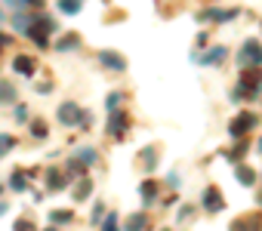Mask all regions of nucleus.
I'll list each match as a JSON object with an SVG mask.
<instances>
[{
  "label": "nucleus",
  "instance_id": "nucleus-1",
  "mask_svg": "<svg viewBox=\"0 0 262 231\" xmlns=\"http://www.w3.org/2000/svg\"><path fill=\"white\" fill-rule=\"evenodd\" d=\"M259 65H262V43L247 40L241 47V68H259Z\"/></svg>",
  "mask_w": 262,
  "mask_h": 231
},
{
  "label": "nucleus",
  "instance_id": "nucleus-2",
  "mask_svg": "<svg viewBox=\"0 0 262 231\" xmlns=\"http://www.w3.org/2000/svg\"><path fill=\"white\" fill-rule=\"evenodd\" d=\"M59 121H62L65 127H74V124L83 121V111H80L74 102H65V105H59Z\"/></svg>",
  "mask_w": 262,
  "mask_h": 231
},
{
  "label": "nucleus",
  "instance_id": "nucleus-3",
  "mask_svg": "<svg viewBox=\"0 0 262 231\" xmlns=\"http://www.w3.org/2000/svg\"><path fill=\"white\" fill-rule=\"evenodd\" d=\"M253 127H256V114H247V111H244V114H237V118L231 121V136H234V139H241V136H244V133H250Z\"/></svg>",
  "mask_w": 262,
  "mask_h": 231
},
{
  "label": "nucleus",
  "instance_id": "nucleus-4",
  "mask_svg": "<svg viewBox=\"0 0 262 231\" xmlns=\"http://www.w3.org/2000/svg\"><path fill=\"white\" fill-rule=\"evenodd\" d=\"M96 59H99V65L108 68V71H123V68H126V59H123L120 53H111V50H102Z\"/></svg>",
  "mask_w": 262,
  "mask_h": 231
},
{
  "label": "nucleus",
  "instance_id": "nucleus-5",
  "mask_svg": "<svg viewBox=\"0 0 262 231\" xmlns=\"http://www.w3.org/2000/svg\"><path fill=\"white\" fill-rule=\"evenodd\" d=\"M241 86H247V89H253V93L259 96V93H262V68H244Z\"/></svg>",
  "mask_w": 262,
  "mask_h": 231
},
{
  "label": "nucleus",
  "instance_id": "nucleus-6",
  "mask_svg": "<svg viewBox=\"0 0 262 231\" xmlns=\"http://www.w3.org/2000/svg\"><path fill=\"white\" fill-rule=\"evenodd\" d=\"M126 130H129L126 114H117V111H111V118H108V136H111V139H120Z\"/></svg>",
  "mask_w": 262,
  "mask_h": 231
},
{
  "label": "nucleus",
  "instance_id": "nucleus-7",
  "mask_svg": "<svg viewBox=\"0 0 262 231\" xmlns=\"http://www.w3.org/2000/svg\"><path fill=\"white\" fill-rule=\"evenodd\" d=\"M13 68H16V74H22V77H31V74L37 71V62H34L31 56H16V59H13Z\"/></svg>",
  "mask_w": 262,
  "mask_h": 231
},
{
  "label": "nucleus",
  "instance_id": "nucleus-8",
  "mask_svg": "<svg viewBox=\"0 0 262 231\" xmlns=\"http://www.w3.org/2000/svg\"><path fill=\"white\" fill-rule=\"evenodd\" d=\"M204 206H207V213H219L225 206V200H222V194L216 188H207L204 191Z\"/></svg>",
  "mask_w": 262,
  "mask_h": 231
},
{
  "label": "nucleus",
  "instance_id": "nucleus-9",
  "mask_svg": "<svg viewBox=\"0 0 262 231\" xmlns=\"http://www.w3.org/2000/svg\"><path fill=\"white\" fill-rule=\"evenodd\" d=\"M234 16H237V10H207V13H201V22H228Z\"/></svg>",
  "mask_w": 262,
  "mask_h": 231
},
{
  "label": "nucleus",
  "instance_id": "nucleus-10",
  "mask_svg": "<svg viewBox=\"0 0 262 231\" xmlns=\"http://www.w3.org/2000/svg\"><path fill=\"white\" fill-rule=\"evenodd\" d=\"M225 56H228V50H225V47H213L210 53H204V56H201V65H213V62H222Z\"/></svg>",
  "mask_w": 262,
  "mask_h": 231
},
{
  "label": "nucleus",
  "instance_id": "nucleus-11",
  "mask_svg": "<svg viewBox=\"0 0 262 231\" xmlns=\"http://www.w3.org/2000/svg\"><path fill=\"white\" fill-rule=\"evenodd\" d=\"M13 25H16V31H22V34H28V28L34 25V16H25V13H16V16H13Z\"/></svg>",
  "mask_w": 262,
  "mask_h": 231
},
{
  "label": "nucleus",
  "instance_id": "nucleus-12",
  "mask_svg": "<svg viewBox=\"0 0 262 231\" xmlns=\"http://www.w3.org/2000/svg\"><path fill=\"white\" fill-rule=\"evenodd\" d=\"M74 160L96 167V160H99V157H96V151H93V148H77V151H74Z\"/></svg>",
  "mask_w": 262,
  "mask_h": 231
},
{
  "label": "nucleus",
  "instance_id": "nucleus-13",
  "mask_svg": "<svg viewBox=\"0 0 262 231\" xmlns=\"http://www.w3.org/2000/svg\"><path fill=\"white\" fill-rule=\"evenodd\" d=\"M234 176H237V182H244V185H253V182H256V173H253L250 167H244V164H237Z\"/></svg>",
  "mask_w": 262,
  "mask_h": 231
},
{
  "label": "nucleus",
  "instance_id": "nucleus-14",
  "mask_svg": "<svg viewBox=\"0 0 262 231\" xmlns=\"http://www.w3.org/2000/svg\"><path fill=\"white\" fill-rule=\"evenodd\" d=\"M231 231H259V216H250L247 222H231Z\"/></svg>",
  "mask_w": 262,
  "mask_h": 231
},
{
  "label": "nucleus",
  "instance_id": "nucleus-15",
  "mask_svg": "<svg viewBox=\"0 0 262 231\" xmlns=\"http://www.w3.org/2000/svg\"><path fill=\"white\" fill-rule=\"evenodd\" d=\"M145 228H148V219H145L142 213H136L133 219L126 222V231H145Z\"/></svg>",
  "mask_w": 262,
  "mask_h": 231
},
{
  "label": "nucleus",
  "instance_id": "nucleus-16",
  "mask_svg": "<svg viewBox=\"0 0 262 231\" xmlns=\"http://www.w3.org/2000/svg\"><path fill=\"white\" fill-rule=\"evenodd\" d=\"M16 99V86L10 80H0V102H13Z\"/></svg>",
  "mask_w": 262,
  "mask_h": 231
},
{
  "label": "nucleus",
  "instance_id": "nucleus-17",
  "mask_svg": "<svg viewBox=\"0 0 262 231\" xmlns=\"http://www.w3.org/2000/svg\"><path fill=\"white\" fill-rule=\"evenodd\" d=\"M80 47V37L77 34H65L62 40H59V50H77Z\"/></svg>",
  "mask_w": 262,
  "mask_h": 231
},
{
  "label": "nucleus",
  "instance_id": "nucleus-18",
  "mask_svg": "<svg viewBox=\"0 0 262 231\" xmlns=\"http://www.w3.org/2000/svg\"><path fill=\"white\" fill-rule=\"evenodd\" d=\"M90 188H93V185H90V179H80V182L74 185V197H77V200H86Z\"/></svg>",
  "mask_w": 262,
  "mask_h": 231
},
{
  "label": "nucleus",
  "instance_id": "nucleus-19",
  "mask_svg": "<svg viewBox=\"0 0 262 231\" xmlns=\"http://www.w3.org/2000/svg\"><path fill=\"white\" fill-rule=\"evenodd\" d=\"M13 148H16V139L7 136V133H0V157H4L7 151H13Z\"/></svg>",
  "mask_w": 262,
  "mask_h": 231
},
{
  "label": "nucleus",
  "instance_id": "nucleus-20",
  "mask_svg": "<svg viewBox=\"0 0 262 231\" xmlns=\"http://www.w3.org/2000/svg\"><path fill=\"white\" fill-rule=\"evenodd\" d=\"M155 197H158V185H155V182H145V185H142V200L151 203Z\"/></svg>",
  "mask_w": 262,
  "mask_h": 231
},
{
  "label": "nucleus",
  "instance_id": "nucleus-21",
  "mask_svg": "<svg viewBox=\"0 0 262 231\" xmlns=\"http://www.w3.org/2000/svg\"><path fill=\"white\" fill-rule=\"evenodd\" d=\"M50 219H53L56 225H68V222H71V213H68V210H53Z\"/></svg>",
  "mask_w": 262,
  "mask_h": 231
},
{
  "label": "nucleus",
  "instance_id": "nucleus-22",
  "mask_svg": "<svg viewBox=\"0 0 262 231\" xmlns=\"http://www.w3.org/2000/svg\"><path fill=\"white\" fill-rule=\"evenodd\" d=\"M83 4H80V0H59V10L62 13H77Z\"/></svg>",
  "mask_w": 262,
  "mask_h": 231
},
{
  "label": "nucleus",
  "instance_id": "nucleus-23",
  "mask_svg": "<svg viewBox=\"0 0 262 231\" xmlns=\"http://www.w3.org/2000/svg\"><path fill=\"white\" fill-rule=\"evenodd\" d=\"M155 160H158V148L142 151V164H145V170H155Z\"/></svg>",
  "mask_w": 262,
  "mask_h": 231
},
{
  "label": "nucleus",
  "instance_id": "nucleus-24",
  "mask_svg": "<svg viewBox=\"0 0 262 231\" xmlns=\"http://www.w3.org/2000/svg\"><path fill=\"white\" fill-rule=\"evenodd\" d=\"M50 188H53V191H62V188H65V179H62L56 170H50Z\"/></svg>",
  "mask_w": 262,
  "mask_h": 231
},
{
  "label": "nucleus",
  "instance_id": "nucleus-25",
  "mask_svg": "<svg viewBox=\"0 0 262 231\" xmlns=\"http://www.w3.org/2000/svg\"><path fill=\"white\" fill-rule=\"evenodd\" d=\"M31 133H34L37 139H47V133H50V130H47V124H43V121H34V124H31Z\"/></svg>",
  "mask_w": 262,
  "mask_h": 231
},
{
  "label": "nucleus",
  "instance_id": "nucleus-26",
  "mask_svg": "<svg viewBox=\"0 0 262 231\" xmlns=\"http://www.w3.org/2000/svg\"><path fill=\"white\" fill-rule=\"evenodd\" d=\"M10 185H13L16 191H22V188H25V176H22V173H13V179H10Z\"/></svg>",
  "mask_w": 262,
  "mask_h": 231
},
{
  "label": "nucleus",
  "instance_id": "nucleus-27",
  "mask_svg": "<svg viewBox=\"0 0 262 231\" xmlns=\"http://www.w3.org/2000/svg\"><path fill=\"white\" fill-rule=\"evenodd\" d=\"M16 231H37V228H34L31 219H19V222H16Z\"/></svg>",
  "mask_w": 262,
  "mask_h": 231
},
{
  "label": "nucleus",
  "instance_id": "nucleus-28",
  "mask_svg": "<svg viewBox=\"0 0 262 231\" xmlns=\"http://www.w3.org/2000/svg\"><path fill=\"white\" fill-rule=\"evenodd\" d=\"M241 154H247V142H237V148H234V151H228V157H231V160H237Z\"/></svg>",
  "mask_w": 262,
  "mask_h": 231
},
{
  "label": "nucleus",
  "instance_id": "nucleus-29",
  "mask_svg": "<svg viewBox=\"0 0 262 231\" xmlns=\"http://www.w3.org/2000/svg\"><path fill=\"white\" fill-rule=\"evenodd\" d=\"M102 231H117V216L111 213L108 219H105V225H102Z\"/></svg>",
  "mask_w": 262,
  "mask_h": 231
},
{
  "label": "nucleus",
  "instance_id": "nucleus-30",
  "mask_svg": "<svg viewBox=\"0 0 262 231\" xmlns=\"http://www.w3.org/2000/svg\"><path fill=\"white\" fill-rule=\"evenodd\" d=\"M16 121H19V124H25V121H28V108H25V105H19V108H16Z\"/></svg>",
  "mask_w": 262,
  "mask_h": 231
},
{
  "label": "nucleus",
  "instance_id": "nucleus-31",
  "mask_svg": "<svg viewBox=\"0 0 262 231\" xmlns=\"http://www.w3.org/2000/svg\"><path fill=\"white\" fill-rule=\"evenodd\" d=\"M117 105H120V93H111V96H108V108H111V111H114V108H117Z\"/></svg>",
  "mask_w": 262,
  "mask_h": 231
},
{
  "label": "nucleus",
  "instance_id": "nucleus-32",
  "mask_svg": "<svg viewBox=\"0 0 262 231\" xmlns=\"http://www.w3.org/2000/svg\"><path fill=\"white\" fill-rule=\"evenodd\" d=\"M179 219L185 222V219H191V206H182V213H179Z\"/></svg>",
  "mask_w": 262,
  "mask_h": 231
},
{
  "label": "nucleus",
  "instance_id": "nucleus-33",
  "mask_svg": "<svg viewBox=\"0 0 262 231\" xmlns=\"http://www.w3.org/2000/svg\"><path fill=\"white\" fill-rule=\"evenodd\" d=\"M4 47H10V37H7V34H0V50H4Z\"/></svg>",
  "mask_w": 262,
  "mask_h": 231
},
{
  "label": "nucleus",
  "instance_id": "nucleus-34",
  "mask_svg": "<svg viewBox=\"0 0 262 231\" xmlns=\"http://www.w3.org/2000/svg\"><path fill=\"white\" fill-rule=\"evenodd\" d=\"M43 0H25V7H40Z\"/></svg>",
  "mask_w": 262,
  "mask_h": 231
},
{
  "label": "nucleus",
  "instance_id": "nucleus-35",
  "mask_svg": "<svg viewBox=\"0 0 262 231\" xmlns=\"http://www.w3.org/2000/svg\"><path fill=\"white\" fill-rule=\"evenodd\" d=\"M4 213H7V203H0V216H4Z\"/></svg>",
  "mask_w": 262,
  "mask_h": 231
},
{
  "label": "nucleus",
  "instance_id": "nucleus-36",
  "mask_svg": "<svg viewBox=\"0 0 262 231\" xmlns=\"http://www.w3.org/2000/svg\"><path fill=\"white\" fill-rule=\"evenodd\" d=\"M259 151H262V139H259Z\"/></svg>",
  "mask_w": 262,
  "mask_h": 231
},
{
  "label": "nucleus",
  "instance_id": "nucleus-37",
  "mask_svg": "<svg viewBox=\"0 0 262 231\" xmlns=\"http://www.w3.org/2000/svg\"><path fill=\"white\" fill-rule=\"evenodd\" d=\"M164 231H170V228H164Z\"/></svg>",
  "mask_w": 262,
  "mask_h": 231
},
{
  "label": "nucleus",
  "instance_id": "nucleus-38",
  "mask_svg": "<svg viewBox=\"0 0 262 231\" xmlns=\"http://www.w3.org/2000/svg\"><path fill=\"white\" fill-rule=\"evenodd\" d=\"M0 191H4V188H0Z\"/></svg>",
  "mask_w": 262,
  "mask_h": 231
},
{
  "label": "nucleus",
  "instance_id": "nucleus-39",
  "mask_svg": "<svg viewBox=\"0 0 262 231\" xmlns=\"http://www.w3.org/2000/svg\"><path fill=\"white\" fill-rule=\"evenodd\" d=\"M0 19H4V16H0Z\"/></svg>",
  "mask_w": 262,
  "mask_h": 231
},
{
  "label": "nucleus",
  "instance_id": "nucleus-40",
  "mask_svg": "<svg viewBox=\"0 0 262 231\" xmlns=\"http://www.w3.org/2000/svg\"><path fill=\"white\" fill-rule=\"evenodd\" d=\"M50 231H53V228H50Z\"/></svg>",
  "mask_w": 262,
  "mask_h": 231
}]
</instances>
